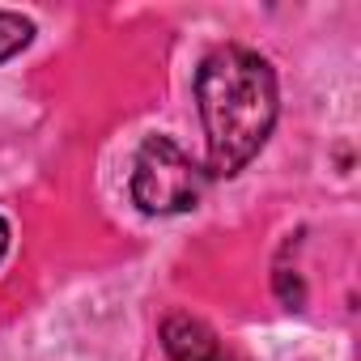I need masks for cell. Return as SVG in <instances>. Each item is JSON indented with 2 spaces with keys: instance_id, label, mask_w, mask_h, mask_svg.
<instances>
[{
  "instance_id": "cell-1",
  "label": "cell",
  "mask_w": 361,
  "mask_h": 361,
  "mask_svg": "<svg viewBox=\"0 0 361 361\" xmlns=\"http://www.w3.org/2000/svg\"><path fill=\"white\" fill-rule=\"evenodd\" d=\"M200 123L209 136L204 174H238L272 136L276 123V73L251 47H217L196 73Z\"/></svg>"
},
{
  "instance_id": "cell-2",
  "label": "cell",
  "mask_w": 361,
  "mask_h": 361,
  "mask_svg": "<svg viewBox=\"0 0 361 361\" xmlns=\"http://www.w3.org/2000/svg\"><path fill=\"white\" fill-rule=\"evenodd\" d=\"M209 174L170 136H149L132 161V200L145 213H188L204 196Z\"/></svg>"
},
{
  "instance_id": "cell-3",
  "label": "cell",
  "mask_w": 361,
  "mask_h": 361,
  "mask_svg": "<svg viewBox=\"0 0 361 361\" xmlns=\"http://www.w3.org/2000/svg\"><path fill=\"white\" fill-rule=\"evenodd\" d=\"M161 344L170 353V361H238L209 323L192 319V314H170L161 323Z\"/></svg>"
},
{
  "instance_id": "cell-4",
  "label": "cell",
  "mask_w": 361,
  "mask_h": 361,
  "mask_svg": "<svg viewBox=\"0 0 361 361\" xmlns=\"http://www.w3.org/2000/svg\"><path fill=\"white\" fill-rule=\"evenodd\" d=\"M30 39H35V22H30V18L0 9V64H5L9 56H18Z\"/></svg>"
},
{
  "instance_id": "cell-5",
  "label": "cell",
  "mask_w": 361,
  "mask_h": 361,
  "mask_svg": "<svg viewBox=\"0 0 361 361\" xmlns=\"http://www.w3.org/2000/svg\"><path fill=\"white\" fill-rule=\"evenodd\" d=\"M5 247H9V226L0 221V255H5Z\"/></svg>"
}]
</instances>
